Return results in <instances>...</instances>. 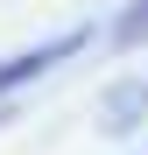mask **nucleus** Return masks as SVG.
<instances>
[{
	"instance_id": "obj_3",
	"label": "nucleus",
	"mask_w": 148,
	"mask_h": 155,
	"mask_svg": "<svg viewBox=\"0 0 148 155\" xmlns=\"http://www.w3.org/2000/svg\"><path fill=\"white\" fill-rule=\"evenodd\" d=\"M141 35H148V0H141V7H127V14L113 21V42H141Z\"/></svg>"
},
{
	"instance_id": "obj_4",
	"label": "nucleus",
	"mask_w": 148,
	"mask_h": 155,
	"mask_svg": "<svg viewBox=\"0 0 148 155\" xmlns=\"http://www.w3.org/2000/svg\"><path fill=\"white\" fill-rule=\"evenodd\" d=\"M0 120H7V106H0Z\"/></svg>"
},
{
	"instance_id": "obj_1",
	"label": "nucleus",
	"mask_w": 148,
	"mask_h": 155,
	"mask_svg": "<svg viewBox=\"0 0 148 155\" xmlns=\"http://www.w3.org/2000/svg\"><path fill=\"white\" fill-rule=\"evenodd\" d=\"M85 49V28H71L57 42H42V49H21V57H0V92H14V85H35L42 71H57L64 57H78Z\"/></svg>"
},
{
	"instance_id": "obj_2",
	"label": "nucleus",
	"mask_w": 148,
	"mask_h": 155,
	"mask_svg": "<svg viewBox=\"0 0 148 155\" xmlns=\"http://www.w3.org/2000/svg\"><path fill=\"white\" fill-rule=\"evenodd\" d=\"M141 106H148V92H141V85H120V92L106 99V127H127Z\"/></svg>"
}]
</instances>
